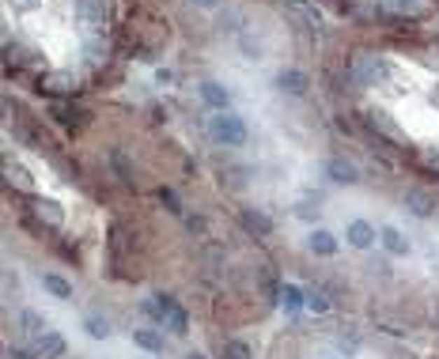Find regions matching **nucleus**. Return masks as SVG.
I'll return each mask as SVG.
<instances>
[{"mask_svg": "<svg viewBox=\"0 0 439 359\" xmlns=\"http://www.w3.org/2000/svg\"><path fill=\"white\" fill-rule=\"evenodd\" d=\"M209 133L216 144H223V148H242V144H246V125H242V117L228 114V110L209 122Z\"/></svg>", "mask_w": 439, "mask_h": 359, "instance_id": "nucleus-1", "label": "nucleus"}, {"mask_svg": "<svg viewBox=\"0 0 439 359\" xmlns=\"http://www.w3.org/2000/svg\"><path fill=\"white\" fill-rule=\"evenodd\" d=\"M326 174H330V182H337V186H352V182H360L356 163L341 159V155H330V159H326Z\"/></svg>", "mask_w": 439, "mask_h": 359, "instance_id": "nucleus-2", "label": "nucleus"}, {"mask_svg": "<svg viewBox=\"0 0 439 359\" xmlns=\"http://www.w3.org/2000/svg\"><path fill=\"white\" fill-rule=\"evenodd\" d=\"M277 87L284 91V95H307L311 80H307V72H300V68H280L277 72Z\"/></svg>", "mask_w": 439, "mask_h": 359, "instance_id": "nucleus-3", "label": "nucleus"}, {"mask_svg": "<svg viewBox=\"0 0 439 359\" xmlns=\"http://www.w3.org/2000/svg\"><path fill=\"white\" fill-rule=\"evenodd\" d=\"M34 359H57V356H64V337L61 333H42V337H34V352H31Z\"/></svg>", "mask_w": 439, "mask_h": 359, "instance_id": "nucleus-4", "label": "nucleus"}, {"mask_svg": "<svg viewBox=\"0 0 439 359\" xmlns=\"http://www.w3.org/2000/svg\"><path fill=\"white\" fill-rule=\"evenodd\" d=\"M239 224L246 227L250 235H258V238H265V235H273V219L265 216L261 208H242V216H239Z\"/></svg>", "mask_w": 439, "mask_h": 359, "instance_id": "nucleus-5", "label": "nucleus"}, {"mask_svg": "<svg viewBox=\"0 0 439 359\" xmlns=\"http://www.w3.org/2000/svg\"><path fill=\"white\" fill-rule=\"evenodd\" d=\"M197 91H201L204 106H212V110H216V114H223V110H228V103H231L228 87H223V84H216V80H204V84H201Z\"/></svg>", "mask_w": 439, "mask_h": 359, "instance_id": "nucleus-6", "label": "nucleus"}, {"mask_svg": "<svg viewBox=\"0 0 439 359\" xmlns=\"http://www.w3.org/2000/svg\"><path fill=\"white\" fill-rule=\"evenodd\" d=\"M405 208L413 212L417 219H428V216L435 212V197H432L428 189H409V193H405Z\"/></svg>", "mask_w": 439, "mask_h": 359, "instance_id": "nucleus-7", "label": "nucleus"}, {"mask_svg": "<svg viewBox=\"0 0 439 359\" xmlns=\"http://www.w3.org/2000/svg\"><path fill=\"white\" fill-rule=\"evenodd\" d=\"M344 238H349V246H356V250H368V246L375 242V227H371L368 219H352Z\"/></svg>", "mask_w": 439, "mask_h": 359, "instance_id": "nucleus-8", "label": "nucleus"}, {"mask_svg": "<svg viewBox=\"0 0 439 359\" xmlns=\"http://www.w3.org/2000/svg\"><path fill=\"white\" fill-rule=\"evenodd\" d=\"M307 250L319 254V257H333V254H337V238L319 227V231H311V238H307Z\"/></svg>", "mask_w": 439, "mask_h": 359, "instance_id": "nucleus-9", "label": "nucleus"}, {"mask_svg": "<svg viewBox=\"0 0 439 359\" xmlns=\"http://www.w3.org/2000/svg\"><path fill=\"white\" fill-rule=\"evenodd\" d=\"M379 242L386 246V254H394V257H405L409 254V238L398 231V227H382L379 231Z\"/></svg>", "mask_w": 439, "mask_h": 359, "instance_id": "nucleus-10", "label": "nucleus"}, {"mask_svg": "<svg viewBox=\"0 0 439 359\" xmlns=\"http://www.w3.org/2000/svg\"><path fill=\"white\" fill-rule=\"evenodd\" d=\"M356 72H360L363 84H375L382 72H386V64H382L379 57H360V61H356Z\"/></svg>", "mask_w": 439, "mask_h": 359, "instance_id": "nucleus-11", "label": "nucleus"}, {"mask_svg": "<svg viewBox=\"0 0 439 359\" xmlns=\"http://www.w3.org/2000/svg\"><path fill=\"white\" fill-rule=\"evenodd\" d=\"M42 288L50 291V295H57V299H72V284L64 280V276H57V272H46L42 276Z\"/></svg>", "mask_w": 439, "mask_h": 359, "instance_id": "nucleus-12", "label": "nucleus"}, {"mask_svg": "<svg viewBox=\"0 0 439 359\" xmlns=\"http://www.w3.org/2000/svg\"><path fill=\"white\" fill-rule=\"evenodd\" d=\"M76 12L83 23H102V15H106V4L102 0H76Z\"/></svg>", "mask_w": 439, "mask_h": 359, "instance_id": "nucleus-13", "label": "nucleus"}, {"mask_svg": "<svg viewBox=\"0 0 439 359\" xmlns=\"http://www.w3.org/2000/svg\"><path fill=\"white\" fill-rule=\"evenodd\" d=\"M83 333L95 337V340H106L110 337V321L102 314H88V318H83Z\"/></svg>", "mask_w": 439, "mask_h": 359, "instance_id": "nucleus-14", "label": "nucleus"}, {"mask_svg": "<svg viewBox=\"0 0 439 359\" xmlns=\"http://www.w3.org/2000/svg\"><path fill=\"white\" fill-rule=\"evenodd\" d=\"M133 344H140L144 352H160L163 348V337L155 329H133Z\"/></svg>", "mask_w": 439, "mask_h": 359, "instance_id": "nucleus-15", "label": "nucleus"}, {"mask_svg": "<svg viewBox=\"0 0 439 359\" xmlns=\"http://www.w3.org/2000/svg\"><path fill=\"white\" fill-rule=\"evenodd\" d=\"M20 325H23L31 337H42V333H50V329H46V318L39 314V310H23V314H20Z\"/></svg>", "mask_w": 439, "mask_h": 359, "instance_id": "nucleus-16", "label": "nucleus"}, {"mask_svg": "<svg viewBox=\"0 0 439 359\" xmlns=\"http://www.w3.org/2000/svg\"><path fill=\"white\" fill-rule=\"evenodd\" d=\"M167 329H171L174 337H186V333H190V314H186L182 307H174L171 314H167Z\"/></svg>", "mask_w": 439, "mask_h": 359, "instance_id": "nucleus-17", "label": "nucleus"}, {"mask_svg": "<svg viewBox=\"0 0 439 359\" xmlns=\"http://www.w3.org/2000/svg\"><path fill=\"white\" fill-rule=\"evenodd\" d=\"M110 163H114L118 178H121V182H129V186H133V167H129L125 152H121V148H114V152H110Z\"/></svg>", "mask_w": 439, "mask_h": 359, "instance_id": "nucleus-18", "label": "nucleus"}, {"mask_svg": "<svg viewBox=\"0 0 439 359\" xmlns=\"http://www.w3.org/2000/svg\"><path fill=\"white\" fill-rule=\"evenodd\" d=\"M280 302H284L288 310H300L307 299H303V291L295 288V284H284V288H280Z\"/></svg>", "mask_w": 439, "mask_h": 359, "instance_id": "nucleus-19", "label": "nucleus"}, {"mask_svg": "<svg viewBox=\"0 0 439 359\" xmlns=\"http://www.w3.org/2000/svg\"><path fill=\"white\" fill-rule=\"evenodd\" d=\"M223 359H250V344L246 340H228L223 344Z\"/></svg>", "mask_w": 439, "mask_h": 359, "instance_id": "nucleus-20", "label": "nucleus"}, {"mask_svg": "<svg viewBox=\"0 0 439 359\" xmlns=\"http://www.w3.org/2000/svg\"><path fill=\"white\" fill-rule=\"evenodd\" d=\"M155 197H160V205H167V212H174V216H182V200L174 197V189L160 186V193H155Z\"/></svg>", "mask_w": 439, "mask_h": 359, "instance_id": "nucleus-21", "label": "nucleus"}, {"mask_svg": "<svg viewBox=\"0 0 439 359\" xmlns=\"http://www.w3.org/2000/svg\"><path fill=\"white\" fill-rule=\"evenodd\" d=\"M390 12H401V15H420V0H386Z\"/></svg>", "mask_w": 439, "mask_h": 359, "instance_id": "nucleus-22", "label": "nucleus"}, {"mask_svg": "<svg viewBox=\"0 0 439 359\" xmlns=\"http://www.w3.org/2000/svg\"><path fill=\"white\" fill-rule=\"evenodd\" d=\"M39 216H46V219H50V224H61V208L57 205H53V200H39Z\"/></svg>", "mask_w": 439, "mask_h": 359, "instance_id": "nucleus-23", "label": "nucleus"}, {"mask_svg": "<svg viewBox=\"0 0 439 359\" xmlns=\"http://www.w3.org/2000/svg\"><path fill=\"white\" fill-rule=\"evenodd\" d=\"M53 117H57L61 125H69V129H72V125H76V117H80V114H76V110H69V106H53Z\"/></svg>", "mask_w": 439, "mask_h": 359, "instance_id": "nucleus-24", "label": "nucleus"}, {"mask_svg": "<svg viewBox=\"0 0 439 359\" xmlns=\"http://www.w3.org/2000/svg\"><path fill=\"white\" fill-rule=\"evenodd\" d=\"M307 307L322 314V310H330V302H326V295H311V299H307Z\"/></svg>", "mask_w": 439, "mask_h": 359, "instance_id": "nucleus-25", "label": "nucleus"}, {"mask_svg": "<svg viewBox=\"0 0 439 359\" xmlns=\"http://www.w3.org/2000/svg\"><path fill=\"white\" fill-rule=\"evenodd\" d=\"M186 227H190V231H204V219H197V216H190V219H186Z\"/></svg>", "mask_w": 439, "mask_h": 359, "instance_id": "nucleus-26", "label": "nucleus"}, {"mask_svg": "<svg viewBox=\"0 0 439 359\" xmlns=\"http://www.w3.org/2000/svg\"><path fill=\"white\" fill-rule=\"evenodd\" d=\"M193 4H197V8H216L220 0H193Z\"/></svg>", "mask_w": 439, "mask_h": 359, "instance_id": "nucleus-27", "label": "nucleus"}, {"mask_svg": "<svg viewBox=\"0 0 439 359\" xmlns=\"http://www.w3.org/2000/svg\"><path fill=\"white\" fill-rule=\"evenodd\" d=\"M432 167H435V170H439V152H435V155H432Z\"/></svg>", "mask_w": 439, "mask_h": 359, "instance_id": "nucleus-28", "label": "nucleus"}, {"mask_svg": "<svg viewBox=\"0 0 439 359\" xmlns=\"http://www.w3.org/2000/svg\"><path fill=\"white\" fill-rule=\"evenodd\" d=\"M186 359H204V356H201V352H193V356H186Z\"/></svg>", "mask_w": 439, "mask_h": 359, "instance_id": "nucleus-29", "label": "nucleus"}, {"mask_svg": "<svg viewBox=\"0 0 439 359\" xmlns=\"http://www.w3.org/2000/svg\"><path fill=\"white\" fill-rule=\"evenodd\" d=\"M435 50H439V42H435Z\"/></svg>", "mask_w": 439, "mask_h": 359, "instance_id": "nucleus-30", "label": "nucleus"}]
</instances>
